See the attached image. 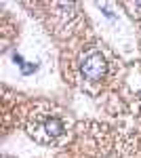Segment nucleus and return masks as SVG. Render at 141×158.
Listing matches in <instances>:
<instances>
[{"label":"nucleus","mask_w":141,"mask_h":158,"mask_svg":"<svg viewBox=\"0 0 141 158\" xmlns=\"http://www.w3.org/2000/svg\"><path fill=\"white\" fill-rule=\"evenodd\" d=\"M27 135L40 146H55L68 135V122L59 112L40 110L27 118Z\"/></svg>","instance_id":"nucleus-1"},{"label":"nucleus","mask_w":141,"mask_h":158,"mask_svg":"<svg viewBox=\"0 0 141 158\" xmlns=\"http://www.w3.org/2000/svg\"><path fill=\"white\" fill-rule=\"evenodd\" d=\"M112 68H114V61L101 44H91L78 57V76L82 82L91 86L106 82L112 74Z\"/></svg>","instance_id":"nucleus-2"}]
</instances>
